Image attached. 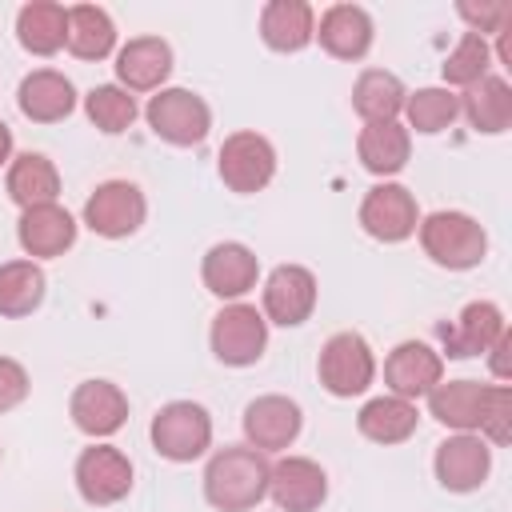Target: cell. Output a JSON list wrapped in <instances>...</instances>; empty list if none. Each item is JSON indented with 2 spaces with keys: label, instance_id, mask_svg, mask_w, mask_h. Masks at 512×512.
I'll use <instances>...</instances> for the list:
<instances>
[{
  "label": "cell",
  "instance_id": "obj_34",
  "mask_svg": "<svg viewBox=\"0 0 512 512\" xmlns=\"http://www.w3.org/2000/svg\"><path fill=\"white\" fill-rule=\"evenodd\" d=\"M488 68H492V48H488V40L476 36V32H464V36L456 40V48H452V52L444 56V64H440L448 88H472L476 80L488 76Z\"/></svg>",
  "mask_w": 512,
  "mask_h": 512
},
{
  "label": "cell",
  "instance_id": "obj_28",
  "mask_svg": "<svg viewBox=\"0 0 512 512\" xmlns=\"http://www.w3.org/2000/svg\"><path fill=\"white\" fill-rule=\"evenodd\" d=\"M420 424V412L412 400L400 396H376L356 412V428L372 444H404Z\"/></svg>",
  "mask_w": 512,
  "mask_h": 512
},
{
  "label": "cell",
  "instance_id": "obj_39",
  "mask_svg": "<svg viewBox=\"0 0 512 512\" xmlns=\"http://www.w3.org/2000/svg\"><path fill=\"white\" fill-rule=\"evenodd\" d=\"M508 348H512V336L504 332L492 348H488V364H492V376H500V380H508Z\"/></svg>",
  "mask_w": 512,
  "mask_h": 512
},
{
  "label": "cell",
  "instance_id": "obj_4",
  "mask_svg": "<svg viewBox=\"0 0 512 512\" xmlns=\"http://www.w3.org/2000/svg\"><path fill=\"white\" fill-rule=\"evenodd\" d=\"M208 344H212V356L228 368H248L264 356L268 348V320L264 312H256L252 304H224L216 316H212V328H208Z\"/></svg>",
  "mask_w": 512,
  "mask_h": 512
},
{
  "label": "cell",
  "instance_id": "obj_19",
  "mask_svg": "<svg viewBox=\"0 0 512 512\" xmlns=\"http://www.w3.org/2000/svg\"><path fill=\"white\" fill-rule=\"evenodd\" d=\"M16 240L32 260H52V256H64L76 244V220L60 204L24 208L20 224H16Z\"/></svg>",
  "mask_w": 512,
  "mask_h": 512
},
{
  "label": "cell",
  "instance_id": "obj_15",
  "mask_svg": "<svg viewBox=\"0 0 512 512\" xmlns=\"http://www.w3.org/2000/svg\"><path fill=\"white\" fill-rule=\"evenodd\" d=\"M508 332L504 312L492 300H472L460 308V316L452 324H440V340H444V356L452 360H468V356H484L500 336Z\"/></svg>",
  "mask_w": 512,
  "mask_h": 512
},
{
  "label": "cell",
  "instance_id": "obj_14",
  "mask_svg": "<svg viewBox=\"0 0 512 512\" xmlns=\"http://www.w3.org/2000/svg\"><path fill=\"white\" fill-rule=\"evenodd\" d=\"M268 496L280 512H316L328 500V476L308 456H284L268 472Z\"/></svg>",
  "mask_w": 512,
  "mask_h": 512
},
{
  "label": "cell",
  "instance_id": "obj_22",
  "mask_svg": "<svg viewBox=\"0 0 512 512\" xmlns=\"http://www.w3.org/2000/svg\"><path fill=\"white\" fill-rule=\"evenodd\" d=\"M16 104H20V112H24L28 120H36V124H56V120L72 116V108H76V88H72V80H68L64 72H56V68H36V72H28V76L20 80Z\"/></svg>",
  "mask_w": 512,
  "mask_h": 512
},
{
  "label": "cell",
  "instance_id": "obj_16",
  "mask_svg": "<svg viewBox=\"0 0 512 512\" xmlns=\"http://www.w3.org/2000/svg\"><path fill=\"white\" fill-rule=\"evenodd\" d=\"M68 416H72V424L84 436L100 440V436H112V432L124 428V420H128V396L112 380H84V384H76V392L68 400Z\"/></svg>",
  "mask_w": 512,
  "mask_h": 512
},
{
  "label": "cell",
  "instance_id": "obj_10",
  "mask_svg": "<svg viewBox=\"0 0 512 512\" xmlns=\"http://www.w3.org/2000/svg\"><path fill=\"white\" fill-rule=\"evenodd\" d=\"M432 472L448 492H476L492 472V448L476 432H452L448 440L436 444Z\"/></svg>",
  "mask_w": 512,
  "mask_h": 512
},
{
  "label": "cell",
  "instance_id": "obj_37",
  "mask_svg": "<svg viewBox=\"0 0 512 512\" xmlns=\"http://www.w3.org/2000/svg\"><path fill=\"white\" fill-rule=\"evenodd\" d=\"M456 12L468 20V32H476V36H484V40H488L492 32H504V28L512 24V4H508V0H480V4L460 0Z\"/></svg>",
  "mask_w": 512,
  "mask_h": 512
},
{
  "label": "cell",
  "instance_id": "obj_40",
  "mask_svg": "<svg viewBox=\"0 0 512 512\" xmlns=\"http://www.w3.org/2000/svg\"><path fill=\"white\" fill-rule=\"evenodd\" d=\"M12 164V128L0 120V168Z\"/></svg>",
  "mask_w": 512,
  "mask_h": 512
},
{
  "label": "cell",
  "instance_id": "obj_26",
  "mask_svg": "<svg viewBox=\"0 0 512 512\" xmlns=\"http://www.w3.org/2000/svg\"><path fill=\"white\" fill-rule=\"evenodd\" d=\"M460 112H464L468 124H472L476 132H484V136L508 132V124H512V88H508V80L488 72L484 80H476L472 88H464Z\"/></svg>",
  "mask_w": 512,
  "mask_h": 512
},
{
  "label": "cell",
  "instance_id": "obj_41",
  "mask_svg": "<svg viewBox=\"0 0 512 512\" xmlns=\"http://www.w3.org/2000/svg\"><path fill=\"white\" fill-rule=\"evenodd\" d=\"M0 460H4V452H0Z\"/></svg>",
  "mask_w": 512,
  "mask_h": 512
},
{
  "label": "cell",
  "instance_id": "obj_6",
  "mask_svg": "<svg viewBox=\"0 0 512 512\" xmlns=\"http://www.w3.org/2000/svg\"><path fill=\"white\" fill-rule=\"evenodd\" d=\"M144 120L148 128L164 140V144H176V148H192L208 136L212 128V108L204 104V96L188 92V88H160L148 108H144Z\"/></svg>",
  "mask_w": 512,
  "mask_h": 512
},
{
  "label": "cell",
  "instance_id": "obj_11",
  "mask_svg": "<svg viewBox=\"0 0 512 512\" xmlns=\"http://www.w3.org/2000/svg\"><path fill=\"white\" fill-rule=\"evenodd\" d=\"M76 492L96 508L124 500L132 492V460L112 444L84 448L76 460Z\"/></svg>",
  "mask_w": 512,
  "mask_h": 512
},
{
  "label": "cell",
  "instance_id": "obj_5",
  "mask_svg": "<svg viewBox=\"0 0 512 512\" xmlns=\"http://www.w3.org/2000/svg\"><path fill=\"white\" fill-rule=\"evenodd\" d=\"M316 376H320L324 392H332L340 400H352V396L368 392V384L376 380V356H372V348L360 332H336L320 348Z\"/></svg>",
  "mask_w": 512,
  "mask_h": 512
},
{
  "label": "cell",
  "instance_id": "obj_21",
  "mask_svg": "<svg viewBox=\"0 0 512 512\" xmlns=\"http://www.w3.org/2000/svg\"><path fill=\"white\" fill-rule=\"evenodd\" d=\"M172 72V48L160 36H136L116 52V80L124 92H160Z\"/></svg>",
  "mask_w": 512,
  "mask_h": 512
},
{
  "label": "cell",
  "instance_id": "obj_32",
  "mask_svg": "<svg viewBox=\"0 0 512 512\" xmlns=\"http://www.w3.org/2000/svg\"><path fill=\"white\" fill-rule=\"evenodd\" d=\"M64 48L76 60H104L116 48V24L104 8L96 4H76L68 8V40Z\"/></svg>",
  "mask_w": 512,
  "mask_h": 512
},
{
  "label": "cell",
  "instance_id": "obj_7",
  "mask_svg": "<svg viewBox=\"0 0 512 512\" xmlns=\"http://www.w3.org/2000/svg\"><path fill=\"white\" fill-rule=\"evenodd\" d=\"M216 172L224 180V188L240 192V196H252V192H264L276 176V148L268 136L260 132H232L224 144H220V156H216Z\"/></svg>",
  "mask_w": 512,
  "mask_h": 512
},
{
  "label": "cell",
  "instance_id": "obj_8",
  "mask_svg": "<svg viewBox=\"0 0 512 512\" xmlns=\"http://www.w3.org/2000/svg\"><path fill=\"white\" fill-rule=\"evenodd\" d=\"M148 216V200L132 180H104L84 200V224L104 240L132 236Z\"/></svg>",
  "mask_w": 512,
  "mask_h": 512
},
{
  "label": "cell",
  "instance_id": "obj_24",
  "mask_svg": "<svg viewBox=\"0 0 512 512\" xmlns=\"http://www.w3.org/2000/svg\"><path fill=\"white\" fill-rule=\"evenodd\" d=\"M356 156L372 176H396L412 156V136L400 120L364 124L360 140H356Z\"/></svg>",
  "mask_w": 512,
  "mask_h": 512
},
{
  "label": "cell",
  "instance_id": "obj_13",
  "mask_svg": "<svg viewBox=\"0 0 512 512\" xmlns=\"http://www.w3.org/2000/svg\"><path fill=\"white\" fill-rule=\"evenodd\" d=\"M444 380V356L424 340H400L384 360V384L400 400L428 396Z\"/></svg>",
  "mask_w": 512,
  "mask_h": 512
},
{
  "label": "cell",
  "instance_id": "obj_23",
  "mask_svg": "<svg viewBox=\"0 0 512 512\" xmlns=\"http://www.w3.org/2000/svg\"><path fill=\"white\" fill-rule=\"evenodd\" d=\"M260 36L272 52H300L316 36V12L304 0H268L260 12Z\"/></svg>",
  "mask_w": 512,
  "mask_h": 512
},
{
  "label": "cell",
  "instance_id": "obj_2",
  "mask_svg": "<svg viewBox=\"0 0 512 512\" xmlns=\"http://www.w3.org/2000/svg\"><path fill=\"white\" fill-rule=\"evenodd\" d=\"M420 248L432 264L448 268V272H464V268H476L488 252V232L480 228L476 216L468 212H452V208H440L432 216H424L420 224Z\"/></svg>",
  "mask_w": 512,
  "mask_h": 512
},
{
  "label": "cell",
  "instance_id": "obj_33",
  "mask_svg": "<svg viewBox=\"0 0 512 512\" xmlns=\"http://www.w3.org/2000/svg\"><path fill=\"white\" fill-rule=\"evenodd\" d=\"M404 116H408V128L436 136L460 116V96L452 88H416L404 100Z\"/></svg>",
  "mask_w": 512,
  "mask_h": 512
},
{
  "label": "cell",
  "instance_id": "obj_38",
  "mask_svg": "<svg viewBox=\"0 0 512 512\" xmlns=\"http://www.w3.org/2000/svg\"><path fill=\"white\" fill-rule=\"evenodd\" d=\"M24 396H28V372H24V364L12 360V356H0V412L16 408Z\"/></svg>",
  "mask_w": 512,
  "mask_h": 512
},
{
  "label": "cell",
  "instance_id": "obj_1",
  "mask_svg": "<svg viewBox=\"0 0 512 512\" xmlns=\"http://www.w3.org/2000/svg\"><path fill=\"white\" fill-rule=\"evenodd\" d=\"M272 464L248 444L220 448L204 468V500L216 512H252L268 496Z\"/></svg>",
  "mask_w": 512,
  "mask_h": 512
},
{
  "label": "cell",
  "instance_id": "obj_18",
  "mask_svg": "<svg viewBox=\"0 0 512 512\" xmlns=\"http://www.w3.org/2000/svg\"><path fill=\"white\" fill-rule=\"evenodd\" d=\"M300 404L288 400V396H256L248 408H244V436H248V448L256 452H280L288 448L296 436H300Z\"/></svg>",
  "mask_w": 512,
  "mask_h": 512
},
{
  "label": "cell",
  "instance_id": "obj_17",
  "mask_svg": "<svg viewBox=\"0 0 512 512\" xmlns=\"http://www.w3.org/2000/svg\"><path fill=\"white\" fill-rule=\"evenodd\" d=\"M200 276H204V288L220 300H240L244 292L256 288V276H260V260L248 244L240 240H220L204 252V264H200Z\"/></svg>",
  "mask_w": 512,
  "mask_h": 512
},
{
  "label": "cell",
  "instance_id": "obj_36",
  "mask_svg": "<svg viewBox=\"0 0 512 512\" xmlns=\"http://www.w3.org/2000/svg\"><path fill=\"white\" fill-rule=\"evenodd\" d=\"M476 436H484L488 444H508L512 440V388L508 384H488Z\"/></svg>",
  "mask_w": 512,
  "mask_h": 512
},
{
  "label": "cell",
  "instance_id": "obj_30",
  "mask_svg": "<svg viewBox=\"0 0 512 512\" xmlns=\"http://www.w3.org/2000/svg\"><path fill=\"white\" fill-rule=\"evenodd\" d=\"M484 392H488V384H476V380H440L428 392V412L452 432H476Z\"/></svg>",
  "mask_w": 512,
  "mask_h": 512
},
{
  "label": "cell",
  "instance_id": "obj_3",
  "mask_svg": "<svg viewBox=\"0 0 512 512\" xmlns=\"http://www.w3.org/2000/svg\"><path fill=\"white\" fill-rule=\"evenodd\" d=\"M152 448L172 460V464H192L196 456L208 452L212 444V416L204 404H192V400H172L164 404L156 416H152Z\"/></svg>",
  "mask_w": 512,
  "mask_h": 512
},
{
  "label": "cell",
  "instance_id": "obj_31",
  "mask_svg": "<svg viewBox=\"0 0 512 512\" xmlns=\"http://www.w3.org/2000/svg\"><path fill=\"white\" fill-rule=\"evenodd\" d=\"M48 280L36 260H8L0 264V316H32L44 304Z\"/></svg>",
  "mask_w": 512,
  "mask_h": 512
},
{
  "label": "cell",
  "instance_id": "obj_35",
  "mask_svg": "<svg viewBox=\"0 0 512 512\" xmlns=\"http://www.w3.org/2000/svg\"><path fill=\"white\" fill-rule=\"evenodd\" d=\"M84 112H88V120H92L100 132L120 136V132H128L132 120H136V96L124 92L120 84H96V88L84 96Z\"/></svg>",
  "mask_w": 512,
  "mask_h": 512
},
{
  "label": "cell",
  "instance_id": "obj_25",
  "mask_svg": "<svg viewBox=\"0 0 512 512\" xmlns=\"http://www.w3.org/2000/svg\"><path fill=\"white\" fill-rule=\"evenodd\" d=\"M16 40L32 56H56L68 40V8L52 0H32L16 12Z\"/></svg>",
  "mask_w": 512,
  "mask_h": 512
},
{
  "label": "cell",
  "instance_id": "obj_9",
  "mask_svg": "<svg viewBox=\"0 0 512 512\" xmlns=\"http://www.w3.org/2000/svg\"><path fill=\"white\" fill-rule=\"evenodd\" d=\"M416 224H420V208H416V196L404 184L384 180V184L364 192V200H360V228L372 240L400 244V240H408L416 232Z\"/></svg>",
  "mask_w": 512,
  "mask_h": 512
},
{
  "label": "cell",
  "instance_id": "obj_12",
  "mask_svg": "<svg viewBox=\"0 0 512 512\" xmlns=\"http://www.w3.org/2000/svg\"><path fill=\"white\" fill-rule=\"evenodd\" d=\"M316 308V276L304 264H276L264 280V320L296 328Z\"/></svg>",
  "mask_w": 512,
  "mask_h": 512
},
{
  "label": "cell",
  "instance_id": "obj_27",
  "mask_svg": "<svg viewBox=\"0 0 512 512\" xmlns=\"http://www.w3.org/2000/svg\"><path fill=\"white\" fill-rule=\"evenodd\" d=\"M4 184H8L12 204H20V212H24V208H36V204H56V196H60V172H56V164H52L48 156H40V152H20V156H12Z\"/></svg>",
  "mask_w": 512,
  "mask_h": 512
},
{
  "label": "cell",
  "instance_id": "obj_20",
  "mask_svg": "<svg viewBox=\"0 0 512 512\" xmlns=\"http://www.w3.org/2000/svg\"><path fill=\"white\" fill-rule=\"evenodd\" d=\"M372 36H376L372 16L360 4H332L324 8L312 40H320V48L336 60H364L372 48Z\"/></svg>",
  "mask_w": 512,
  "mask_h": 512
},
{
  "label": "cell",
  "instance_id": "obj_29",
  "mask_svg": "<svg viewBox=\"0 0 512 512\" xmlns=\"http://www.w3.org/2000/svg\"><path fill=\"white\" fill-rule=\"evenodd\" d=\"M404 84L396 72L388 68H364L352 84V108L356 116H364V124H380V120H396L404 112Z\"/></svg>",
  "mask_w": 512,
  "mask_h": 512
}]
</instances>
